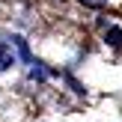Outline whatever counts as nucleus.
Listing matches in <instances>:
<instances>
[{
    "label": "nucleus",
    "mask_w": 122,
    "mask_h": 122,
    "mask_svg": "<svg viewBox=\"0 0 122 122\" xmlns=\"http://www.w3.org/2000/svg\"><path fill=\"white\" fill-rule=\"evenodd\" d=\"M107 42H110L113 48H119L122 45V30L119 27H110V30H107Z\"/></svg>",
    "instance_id": "nucleus-1"
},
{
    "label": "nucleus",
    "mask_w": 122,
    "mask_h": 122,
    "mask_svg": "<svg viewBox=\"0 0 122 122\" xmlns=\"http://www.w3.org/2000/svg\"><path fill=\"white\" fill-rule=\"evenodd\" d=\"M6 66H12V51L0 45V69H6Z\"/></svg>",
    "instance_id": "nucleus-2"
},
{
    "label": "nucleus",
    "mask_w": 122,
    "mask_h": 122,
    "mask_svg": "<svg viewBox=\"0 0 122 122\" xmlns=\"http://www.w3.org/2000/svg\"><path fill=\"white\" fill-rule=\"evenodd\" d=\"M83 3H89V6H101V3H107V0H83Z\"/></svg>",
    "instance_id": "nucleus-3"
}]
</instances>
